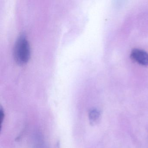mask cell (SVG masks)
<instances>
[{
    "instance_id": "1",
    "label": "cell",
    "mask_w": 148,
    "mask_h": 148,
    "mask_svg": "<svg viewBox=\"0 0 148 148\" xmlns=\"http://www.w3.org/2000/svg\"><path fill=\"white\" fill-rule=\"evenodd\" d=\"M14 58L19 65H24L29 61L31 58V48L27 38L21 35L15 42L14 48Z\"/></svg>"
},
{
    "instance_id": "4",
    "label": "cell",
    "mask_w": 148,
    "mask_h": 148,
    "mask_svg": "<svg viewBox=\"0 0 148 148\" xmlns=\"http://www.w3.org/2000/svg\"><path fill=\"white\" fill-rule=\"evenodd\" d=\"M5 112L3 111V109L2 108L1 109V111H0V120H1V123L2 124L3 123V120H4V118H5Z\"/></svg>"
},
{
    "instance_id": "2",
    "label": "cell",
    "mask_w": 148,
    "mask_h": 148,
    "mask_svg": "<svg viewBox=\"0 0 148 148\" xmlns=\"http://www.w3.org/2000/svg\"><path fill=\"white\" fill-rule=\"evenodd\" d=\"M131 58L139 64L145 66H148V53L143 50L134 49L132 51Z\"/></svg>"
},
{
    "instance_id": "3",
    "label": "cell",
    "mask_w": 148,
    "mask_h": 148,
    "mask_svg": "<svg viewBox=\"0 0 148 148\" xmlns=\"http://www.w3.org/2000/svg\"><path fill=\"white\" fill-rule=\"evenodd\" d=\"M100 116V112L97 109L92 110L89 114V120L91 124L94 125L97 123L99 120Z\"/></svg>"
}]
</instances>
